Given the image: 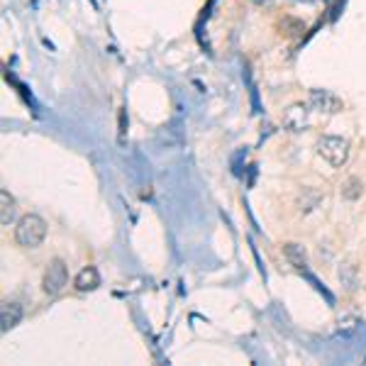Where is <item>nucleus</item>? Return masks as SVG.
<instances>
[{
  "label": "nucleus",
  "mask_w": 366,
  "mask_h": 366,
  "mask_svg": "<svg viewBox=\"0 0 366 366\" xmlns=\"http://www.w3.org/2000/svg\"><path fill=\"white\" fill-rule=\"evenodd\" d=\"M46 237V222L39 215H25L15 227V242L25 249H34Z\"/></svg>",
  "instance_id": "1"
},
{
  "label": "nucleus",
  "mask_w": 366,
  "mask_h": 366,
  "mask_svg": "<svg viewBox=\"0 0 366 366\" xmlns=\"http://www.w3.org/2000/svg\"><path fill=\"white\" fill-rule=\"evenodd\" d=\"M69 283V271L66 264L61 259H51L49 267L44 271V279H42V291L46 296H59L64 291V286Z\"/></svg>",
  "instance_id": "3"
},
{
  "label": "nucleus",
  "mask_w": 366,
  "mask_h": 366,
  "mask_svg": "<svg viewBox=\"0 0 366 366\" xmlns=\"http://www.w3.org/2000/svg\"><path fill=\"white\" fill-rule=\"evenodd\" d=\"M317 154H320L325 162L332 164L335 169H340V167H345L347 159H350V142L327 134V137H320V142H317Z\"/></svg>",
  "instance_id": "2"
},
{
  "label": "nucleus",
  "mask_w": 366,
  "mask_h": 366,
  "mask_svg": "<svg viewBox=\"0 0 366 366\" xmlns=\"http://www.w3.org/2000/svg\"><path fill=\"white\" fill-rule=\"evenodd\" d=\"M362 193H364V183H362V179H357V176H350V179L342 183V198L359 200Z\"/></svg>",
  "instance_id": "9"
},
{
  "label": "nucleus",
  "mask_w": 366,
  "mask_h": 366,
  "mask_svg": "<svg viewBox=\"0 0 366 366\" xmlns=\"http://www.w3.org/2000/svg\"><path fill=\"white\" fill-rule=\"evenodd\" d=\"M340 281H342V286L354 288L357 286V269H354L352 264H345V267L340 269Z\"/></svg>",
  "instance_id": "11"
},
{
  "label": "nucleus",
  "mask_w": 366,
  "mask_h": 366,
  "mask_svg": "<svg viewBox=\"0 0 366 366\" xmlns=\"http://www.w3.org/2000/svg\"><path fill=\"white\" fill-rule=\"evenodd\" d=\"M286 127L291 129V132H300V129L305 127V108L303 105H293V108H288V113H286Z\"/></svg>",
  "instance_id": "8"
},
{
  "label": "nucleus",
  "mask_w": 366,
  "mask_h": 366,
  "mask_svg": "<svg viewBox=\"0 0 366 366\" xmlns=\"http://www.w3.org/2000/svg\"><path fill=\"white\" fill-rule=\"evenodd\" d=\"M283 254H286V259H288L291 267H296L300 271H305V267H308V254H305V247L298 244V242H288V244H283Z\"/></svg>",
  "instance_id": "6"
},
{
  "label": "nucleus",
  "mask_w": 366,
  "mask_h": 366,
  "mask_svg": "<svg viewBox=\"0 0 366 366\" xmlns=\"http://www.w3.org/2000/svg\"><path fill=\"white\" fill-rule=\"evenodd\" d=\"M98 286H100V274L96 267H86L76 276V288H79V291H93V288H98Z\"/></svg>",
  "instance_id": "7"
},
{
  "label": "nucleus",
  "mask_w": 366,
  "mask_h": 366,
  "mask_svg": "<svg viewBox=\"0 0 366 366\" xmlns=\"http://www.w3.org/2000/svg\"><path fill=\"white\" fill-rule=\"evenodd\" d=\"M310 105L315 110H320V113H340L342 110V100L337 96H332L330 91H312L310 93Z\"/></svg>",
  "instance_id": "4"
},
{
  "label": "nucleus",
  "mask_w": 366,
  "mask_h": 366,
  "mask_svg": "<svg viewBox=\"0 0 366 366\" xmlns=\"http://www.w3.org/2000/svg\"><path fill=\"white\" fill-rule=\"evenodd\" d=\"M20 320H22V305L15 303V300H5L3 308H0V327H3V332L13 330Z\"/></svg>",
  "instance_id": "5"
},
{
  "label": "nucleus",
  "mask_w": 366,
  "mask_h": 366,
  "mask_svg": "<svg viewBox=\"0 0 366 366\" xmlns=\"http://www.w3.org/2000/svg\"><path fill=\"white\" fill-rule=\"evenodd\" d=\"M0 200H3V215H0V220H3V225H8L10 222V217H13V212H15V200L10 198V193L5 191H0Z\"/></svg>",
  "instance_id": "10"
}]
</instances>
